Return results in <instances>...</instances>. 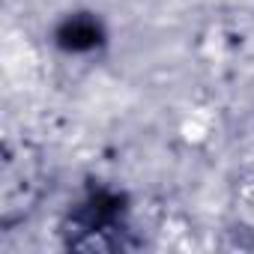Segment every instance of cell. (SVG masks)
<instances>
[{
    "mask_svg": "<svg viewBox=\"0 0 254 254\" xmlns=\"http://www.w3.org/2000/svg\"><path fill=\"white\" fill-rule=\"evenodd\" d=\"M99 42H102V27L84 15L63 21L57 30V45L66 51H93Z\"/></svg>",
    "mask_w": 254,
    "mask_h": 254,
    "instance_id": "obj_2",
    "label": "cell"
},
{
    "mask_svg": "<svg viewBox=\"0 0 254 254\" xmlns=\"http://www.w3.org/2000/svg\"><path fill=\"white\" fill-rule=\"evenodd\" d=\"M39 189H42L39 159H33L24 147L15 153L6 144L3 174H0V221H3V227L24 218V212L39 197Z\"/></svg>",
    "mask_w": 254,
    "mask_h": 254,
    "instance_id": "obj_1",
    "label": "cell"
}]
</instances>
